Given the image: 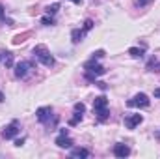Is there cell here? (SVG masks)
Returning a JSON list of instances; mask_svg holds the SVG:
<instances>
[{"instance_id":"obj_6","label":"cell","mask_w":160,"mask_h":159,"mask_svg":"<svg viewBox=\"0 0 160 159\" xmlns=\"http://www.w3.org/2000/svg\"><path fill=\"white\" fill-rule=\"evenodd\" d=\"M56 146H60V148H73V140L69 139V135H67V129H60V135L56 137Z\"/></svg>"},{"instance_id":"obj_31","label":"cell","mask_w":160,"mask_h":159,"mask_svg":"<svg viewBox=\"0 0 160 159\" xmlns=\"http://www.w3.org/2000/svg\"><path fill=\"white\" fill-rule=\"evenodd\" d=\"M157 139H158V140H160V131H158V133H157Z\"/></svg>"},{"instance_id":"obj_7","label":"cell","mask_w":160,"mask_h":159,"mask_svg":"<svg viewBox=\"0 0 160 159\" xmlns=\"http://www.w3.org/2000/svg\"><path fill=\"white\" fill-rule=\"evenodd\" d=\"M17 133H19V122H17V120H13V122H11V123L2 131V137L9 140V139H15V137H17Z\"/></svg>"},{"instance_id":"obj_25","label":"cell","mask_w":160,"mask_h":159,"mask_svg":"<svg viewBox=\"0 0 160 159\" xmlns=\"http://www.w3.org/2000/svg\"><path fill=\"white\" fill-rule=\"evenodd\" d=\"M136 2H138V4H140V6H147V4H149V2H151V0H136Z\"/></svg>"},{"instance_id":"obj_27","label":"cell","mask_w":160,"mask_h":159,"mask_svg":"<svg viewBox=\"0 0 160 159\" xmlns=\"http://www.w3.org/2000/svg\"><path fill=\"white\" fill-rule=\"evenodd\" d=\"M6 52H8V51H0V62H4V58H6Z\"/></svg>"},{"instance_id":"obj_11","label":"cell","mask_w":160,"mask_h":159,"mask_svg":"<svg viewBox=\"0 0 160 159\" xmlns=\"http://www.w3.org/2000/svg\"><path fill=\"white\" fill-rule=\"evenodd\" d=\"M32 36H34L32 30H26V32H22V34H17V36L13 38V45H21V43H24L26 40H30Z\"/></svg>"},{"instance_id":"obj_5","label":"cell","mask_w":160,"mask_h":159,"mask_svg":"<svg viewBox=\"0 0 160 159\" xmlns=\"http://www.w3.org/2000/svg\"><path fill=\"white\" fill-rule=\"evenodd\" d=\"M32 66H34V62H24V60H22V62H17V64L13 66V68H15V77H17V79H24V77L28 75V69H30Z\"/></svg>"},{"instance_id":"obj_9","label":"cell","mask_w":160,"mask_h":159,"mask_svg":"<svg viewBox=\"0 0 160 159\" xmlns=\"http://www.w3.org/2000/svg\"><path fill=\"white\" fill-rule=\"evenodd\" d=\"M36 116H38V120L41 123H47L50 120V116H52V107H39L36 111Z\"/></svg>"},{"instance_id":"obj_16","label":"cell","mask_w":160,"mask_h":159,"mask_svg":"<svg viewBox=\"0 0 160 159\" xmlns=\"http://www.w3.org/2000/svg\"><path fill=\"white\" fill-rule=\"evenodd\" d=\"M58 9H60V4L56 2V4H52V6H48V8H47V15H56V13H58Z\"/></svg>"},{"instance_id":"obj_28","label":"cell","mask_w":160,"mask_h":159,"mask_svg":"<svg viewBox=\"0 0 160 159\" xmlns=\"http://www.w3.org/2000/svg\"><path fill=\"white\" fill-rule=\"evenodd\" d=\"M155 97H160V88H157V90H155Z\"/></svg>"},{"instance_id":"obj_29","label":"cell","mask_w":160,"mask_h":159,"mask_svg":"<svg viewBox=\"0 0 160 159\" xmlns=\"http://www.w3.org/2000/svg\"><path fill=\"white\" fill-rule=\"evenodd\" d=\"M2 101H4V94L0 92V103H2Z\"/></svg>"},{"instance_id":"obj_18","label":"cell","mask_w":160,"mask_h":159,"mask_svg":"<svg viewBox=\"0 0 160 159\" xmlns=\"http://www.w3.org/2000/svg\"><path fill=\"white\" fill-rule=\"evenodd\" d=\"M4 66H6V68H11V66H13V54H11L9 51L6 52V58H4Z\"/></svg>"},{"instance_id":"obj_22","label":"cell","mask_w":160,"mask_h":159,"mask_svg":"<svg viewBox=\"0 0 160 159\" xmlns=\"http://www.w3.org/2000/svg\"><path fill=\"white\" fill-rule=\"evenodd\" d=\"M102 56H104V51H102V49L93 52V58H95V60H99V58H102Z\"/></svg>"},{"instance_id":"obj_8","label":"cell","mask_w":160,"mask_h":159,"mask_svg":"<svg viewBox=\"0 0 160 159\" xmlns=\"http://www.w3.org/2000/svg\"><path fill=\"white\" fill-rule=\"evenodd\" d=\"M142 122H143V116L142 114H128V116H125V127L127 129H134Z\"/></svg>"},{"instance_id":"obj_21","label":"cell","mask_w":160,"mask_h":159,"mask_svg":"<svg viewBox=\"0 0 160 159\" xmlns=\"http://www.w3.org/2000/svg\"><path fill=\"white\" fill-rule=\"evenodd\" d=\"M91 28H93V21H91V19H88V21L84 23V28H82V30H84V32H89Z\"/></svg>"},{"instance_id":"obj_17","label":"cell","mask_w":160,"mask_h":159,"mask_svg":"<svg viewBox=\"0 0 160 159\" xmlns=\"http://www.w3.org/2000/svg\"><path fill=\"white\" fill-rule=\"evenodd\" d=\"M41 25H45V26H52V25H54V17H52V15H45V17L41 19Z\"/></svg>"},{"instance_id":"obj_26","label":"cell","mask_w":160,"mask_h":159,"mask_svg":"<svg viewBox=\"0 0 160 159\" xmlns=\"http://www.w3.org/2000/svg\"><path fill=\"white\" fill-rule=\"evenodd\" d=\"M97 86H99L101 90H106V82H97Z\"/></svg>"},{"instance_id":"obj_15","label":"cell","mask_w":160,"mask_h":159,"mask_svg":"<svg viewBox=\"0 0 160 159\" xmlns=\"http://www.w3.org/2000/svg\"><path fill=\"white\" fill-rule=\"evenodd\" d=\"M147 69H149V71L158 73V71H160V62H157V60H151V62H149V66H147Z\"/></svg>"},{"instance_id":"obj_19","label":"cell","mask_w":160,"mask_h":159,"mask_svg":"<svg viewBox=\"0 0 160 159\" xmlns=\"http://www.w3.org/2000/svg\"><path fill=\"white\" fill-rule=\"evenodd\" d=\"M80 120H82V112H77V114H75L73 118L69 120V125H77V123H78Z\"/></svg>"},{"instance_id":"obj_1","label":"cell","mask_w":160,"mask_h":159,"mask_svg":"<svg viewBox=\"0 0 160 159\" xmlns=\"http://www.w3.org/2000/svg\"><path fill=\"white\" fill-rule=\"evenodd\" d=\"M93 111L97 114V120L99 122H106L110 118V112H108V99L106 96H99L93 99Z\"/></svg>"},{"instance_id":"obj_20","label":"cell","mask_w":160,"mask_h":159,"mask_svg":"<svg viewBox=\"0 0 160 159\" xmlns=\"http://www.w3.org/2000/svg\"><path fill=\"white\" fill-rule=\"evenodd\" d=\"M75 112H86V105L84 103H75Z\"/></svg>"},{"instance_id":"obj_12","label":"cell","mask_w":160,"mask_h":159,"mask_svg":"<svg viewBox=\"0 0 160 159\" xmlns=\"http://www.w3.org/2000/svg\"><path fill=\"white\" fill-rule=\"evenodd\" d=\"M71 157H82V159H86V157H89V152H88L86 148H73V150H71Z\"/></svg>"},{"instance_id":"obj_10","label":"cell","mask_w":160,"mask_h":159,"mask_svg":"<svg viewBox=\"0 0 160 159\" xmlns=\"http://www.w3.org/2000/svg\"><path fill=\"white\" fill-rule=\"evenodd\" d=\"M114 156L116 157H128L130 156V148L127 146V144H123V142H118L116 146H114Z\"/></svg>"},{"instance_id":"obj_13","label":"cell","mask_w":160,"mask_h":159,"mask_svg":"<svg viewBox=\"0 0 160 159\" xmlns=\"http://www.w3.org/2000/svg\"><path fill=\"white\" fill-rule=\"evenodd\" d=\"M84 30H78V28H75L73 32H71V38H73V43H80L82 41V38H84Z\"/></svg>"},{"instance_id":"obj_14","label":"cell","mask_w":160,"mask_h":159,"mask_svg":"<svg viewBox=\"0 0 160 159\" xmlns=\"http://www.w3.org/2000/svg\"><path fill=\"white\" fill-rule=\"evenodd\" d=\"M128 54L134 56V58H142L143 56V47H130L128 49Z\"/></svg>"},{"instance_id":"obj_24","label":"cell","mask_w":160,"mask_h":159,"mask_svg":"<svg viewBox=\"0 0 160 159\" xmlns=\"http://www.w3.org/2000/svg\"><path fill=\"white\" fill-rule=\"evenodd\" d=\"M22 144H24V139H17L15 140V146H22Z\"/></svg>"},{"instance_id":"obj_3","label":"cell","mask_w":160,"mask_h":159,"mask_svg":"<svg viewBox=\"0 0 160 159\" xmlns=\"http://www.w3.org/2000/svg\"><path fill=\"white\" fill-rule=\"evenodd\" d=\"M84 69H86V79L88 80H95L97 77H101V75L106 73V69H104L101 64H97L95 58H91V60L84 66Z\"/></svg>"},{"instance_id":"obj_4","label":"cell","mask_w":160,"mask_h":159,"mask_svg":"<svg viewBox=\"0 0 160 159\" xmlns=\"http://www.w3.org/2000/svg\"><path fill=\"white\" fill-rule=\"evenodd\" d=\"M151 105V99L145 94H136L132 99L127 101V107H138V109H147Z\"/></svg>"},{"instance_id":"obj_30","label":"cell","mask_w":160,"mask_h":159,"mask_svg":"<svg viewBox=\"0 0 160 159\" xmlns=\"http://www.w3.org/2000/svg\"><path fill=\"white\" fill-rule=\"evenodd\" d=\"M71 2H75V4H82V0H71Z\"/></svg>"},{"instance_id":"obj_23","label":"cell","mask_w":160,"mask_h":159,"mask_svg":"<svg viewBox=\"0 0 160 159\" xmlns=\"http://www.w3.org/2000/svg\"><path fill=\"white\" fill-rule=\"evenodd\" d=\"M4 15H6V9H4V6H2V4H0V21H2V19H4Z\"/></svg>"},{"instance_id":"obj_2","label":"cell","mask_w":160,"mask_h":159,"mask_svg":"<svg viewBox=\"0 0 160 159\" xmlns=\"http://www.w3.org/2000/svg\"><path fill=\"white\" fill-rule=\"evenodd\" d=\"M34 58H38L41 64L47 66V68H52L54 66V58H52V54L48 52V49L45 45H36L34 47Z\"/></svg>"}]
</instances>
